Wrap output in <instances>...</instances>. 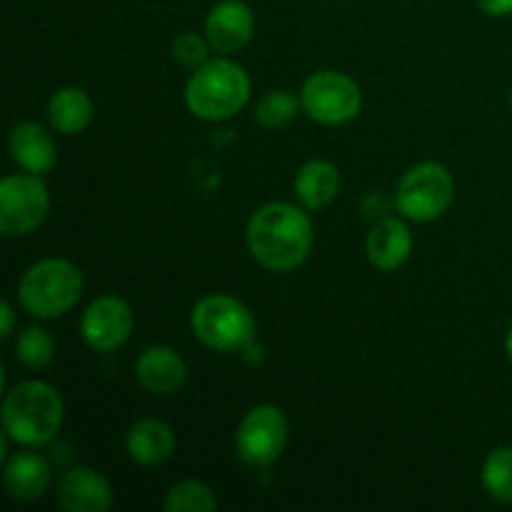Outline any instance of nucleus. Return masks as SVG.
Masks as SVG:
<instances>
[{
	"label": "nucleus",
	"instance_id": "21",
	"mask_svg": "<svg viewBox=\"0 0 512 512\" xmlns=\"http://www.w3.org/2000/svg\"><path fill=\"white\" fill-rule=\"evenodd\" d=\"M483 488L498 503H512V448H495L483 463Z\"/></svg>",
	"mask_w": 512,
	"mask_h": 512
},
{
	"label": "nucleus",
	"instance_id": "17",
	"mask_svg": "<svg viewBox=\"0 0 512 512\" xmlns=\"http://www.w3.org/2000/svg\"><path fill=\"white\" fill-rule=\"evenodd\" d=\"M125 450L133 463L153 468V465L165 463L175 453V433L163 420H138L125 435Z\"/></svg>",
	"mask_w": 512,
	"mask_h": 512
},
{
	"label": "nucleus",
	"instance_id": "16",
	"mask_svg": "<svg viewBox=\"0 0 512 512\" xmlns=\"http://www.w3.org/2000/svg\"><path fill=\"white\" fill-rule=\"evenodd\" d=\"M3 480L10 498L30 503V500H38L40 495L48 490L50 480H53V468H50L48 460L40 453H35V450H18V453L5 463Z\"/></svg>",
	"mask_w": 512,
	"mask_h": 512
},
{
	"label": "nucleus",
	"instance_id": "15",
	"mask_svg": "<svg viewBox=\"0 0 512 512\" xmlns=\"http://www.w3.org/2000/svg\"><path fill=\"white\" fill-rule=\"evenodd\" d=\"M10 158L33 175H45L58 163V148L48 130L38 123H20L10 130Z\"/></svg>",
	"mask_w": 512,
	"mask_h": 512
},
{
	"label": "nucleus",
	"instance_id": "26",
	"mask_svg": "<svg viewBox=\"0 0 512 512\" xmlns=\"http://www.w3.org/2000/svg\"><path fill=\"white\" fill-rule=\"evenodd\" d=\"M0 318H3V330H0V335H3V340H8L15 328V313H13V305H10L8 300L0 305Z\"/></svg>",
	"mask_w": 512,
	"mask_h": 512
},
{
	"label": "nucleus",
	"instance_id": "3",
	"mask_svg": "<svg viewBox=\"0 0 512 512\" xmlns=\"http://www.w3.org/2000/svg\"><path fill=\"white\" fill-rule=\"evenodd\" d=\"M250 100V78L243 65L228 55L208 60L193 70L185 85V105L200 120L220 123L235 118Z\"/></svg>",
	"mask_w": 512,
	"mask_h": 512
},
{
	"label": "nucleus",
	"instance_id": "22",
	"mask_svg": "<svg viewBox=\"0 0 512 512\" xmlns=\"http://www.w3.org/2000/svg\"><path fill=\"white\" fill-rule=\"evenodd\" d=\"M55 340L48 330L28 328L15 338V360L30 370H43L53 363Z\"/></svg>",
	"mask_w": 512,
	"mask_h": 512
},
{
	"label": "nucleus",
	"instance_id": "20",
	"mask_svg": "<svg viewBox=\"0 0 512 512\" xmlns=\"http://www.w3.org/2000/svg\"><path fill=\"white\" fill-rule=\"evenodd\" d=\"M300 108H303V103L290 90H268L255 108V120L270 130L288 128L298 118Z\"/></svg>",
	"mask_w": 512,
	"mask_h": 512
},
{
	"label": "nucleus",
	"instance_id": "9",
	"mask_svg": "<svg viewBox=\"0 0 512 512\" xmlns=\"http://www.w3.org/2000/svg\"><path fill=\"white\" fill-rule=\"evenodd\" d=\"M288 445V418L275 405H258L240 420L235 430V450L250 468H268Z\"/></svg>",
	"mask_w": 512,
	"mask_h": 512
},
{
	"label": "nucleus",
	"instance_id": "13",
	"mask_svg": "<svg viewBox=\"0 0 512 512\" xmlns=\"http://www.w3.org/2000/svg\"><path fill=\"white\" fill-rule=\"evenodd\" d=\"M135 378H138L140 388H145L148 393L173 395L185 385L188 365L178 350L168 348V345H153L135 360Z\"/></svg>",
	"mask_w": 512,
	"mask_h": 512
},
{
	"label": "nucleus",
	"instance_id": "23",
	"mask_svg": "<svg viewBox=\"0 0 512 512\" xmlns=\"http://www.w3.org/2000/svg\"><path fill=\"white\" fill-rule=\"evenodd\" d=\"M163 508L168 512H213L218 508V500L213 490L200 480H183L170 488Z\"/></svg>",
	"mask_w": 512,
	"mask_h": 512
},
{
	"label": "nucleus",
	"instance_id": "11",
	"mask_svg": "<svg viewBox=\"0 0 512 512\" xmlns=\"http://www.w3.org/2000/svg\"><path fill=\"white\" fill-rule=\"evenodd\" d=\"M255 13L243 0H220L205 18V38L218 55H233L253 40Z\"/></svg>",
	"mask_w": 512,
	"mask_h": 512
},
{
	"label": "nucleus",
	"instance_id": "27",
	"mask_svg": "<svg viewBox=\"0 0 512 512\" xmlns=\"http://www.w3.org/2000/svg\"><path fill=\"white\" fill-rule=\"evenodd\" d=\"M505 353H508V358H510V363H512V325H510V330H508V338H505Z\"/></svg>",
	"mask_w": 512,
	"mask_h": 512
},
{
	"label": "nucleus",
	"instance_id": "2",
	"mask_svg": "<svg viewBox=\"0 0 512 512\" xmlns=\"http://www.w3.org/2000/svg\"><path fill=\"white\" fill-rule=\"evenodd\" d=\"M65 403L53 385L25 380L5 393L3 433L23 448H40L60 433Z\"/></svg>",
	"mask_w": 512,
	"mask_h": 512
},
{
	"label": "nucleus",
	"instance_id": "7",
	"mask_svg": "<svg viewBox=\"0 0 512 512\" xmlns=\"http://www.w3.org/2000/svg\"><path fill=\"white\" fill-rule=\"evenodd\" d=\"M303 113L320 125H345L363 108V93L350 75L340 70H318L300 90Z\"/></svg>",
	"mask_w": 512,
	"mask_h": 512
},
{
	"label": "nucleus",
	"instance_id": "10",
	"mask_svg": "<svg viewBox=\"0 0 512 512\" xmlns=\"http://www.w3.org/2000/svg\"><path fill=\"white\" fill-rule=\"evenodd\" d=\"M133 310L118 295H100L80 318V335L98 353H113L133 333Z\"/></svg>",
	"mask_w": 512,
	"mask_h": 512
},
{
	"label": "nucleus",
	"instance_id": "28",
	"mask_svg": "<svg viewBox=\"0 0 512 512\" xmlns=\"http://www.w3.org/2000/svg\"><path fill=\"white\" fill-rule=\"evenodd\" d=\"M510 105H512V88H510Z\"/></svg>",
	"mask_w": 512,
	"mask_h": 512
},
{
	"label": "nucleus",
	"instance_id": "6",
	"mask_svg": "<svg viewBox=\"0 0 512 512\" xmlns=\"http://www.w3.org/2000/svg\"><path fill=\"white\" fill-rule=\"evenodd\" d=\"M455 198V180L443 163H418L400 178L395 208L415 223L438 220Z\"/></svg>",
	"mask_w": 512,
	"mask_h": 512
},
{
	"label": "nucleus",
	"instance_id": "5",
	"mask_svg": "<svg viewBox=\"0 0 512 512\" xmlns=\"http://www.w3.org/2000/svg\"><path fill=\"white\" fill-rule=\"evenodd\" d=\"M195 338L218 353H240L258 333L253 313L248 305L230 295H205L198 300L190 315Z\"/></svg>",
	"mask_w": 512,
	"mask_h": 512
},
{
	"label": "nucleus",
	"instance_id": "4",
	"mask_svg": "<svg viewBox=\"0 0 512 512\" xmlns=\"http://www.w3.org/2000/svg\"><path fill=\"white\" fill-rule=\"evenodd\" d=\"M85 280L75 263L45 258L30 265L18 283V300L33 318L53 320L78 305Z\"/></svg>",
	"mask_w": 512,
	"mask_h": 512
},
{
	"label": "nucleus",
	"instance_id": "24",
	"mask_svg": "<svg viewBox=\"0 0 512 512\" xmlns=\"http://www.w3.org/2000/svg\"><path fill=\"white\" fill-rule=\"evenodd\" d=\"M170 53H173V60L175 63H180L183 68H190V70H198L200 65H205L210 60V43L208 38H203V35L193 33V30H188V33H180L175 35L173 40V48H170Z\"/></svg>",
	"mask_w": 512,
	"mask_h": 512
},
{
	"label": "nucleus",
	"instance_id": "25",
	"mask_svg": "<svg viewBox=\"0 0 512 512\" xmlns=\"http://www.w3.org/2000/svg\"><path fill=\"white\" fill-rule=\"evenodd\" d=\"M480 10L493 18H505V15H512V0H478Z\"/></svg>",
	"mask_w": 512,
	"mask_h": 512
},
{
	"label": "nucleus",
	"instance_id": "14",
	"mask_svg": "<svg viewBox=\"0 0 512 512\" xmlns=\"http://www.w3.org/2000/svg\"><path fill=\"white\" fill-rule=\"evenodd\" d=\"M365 253L373 268L383 273L403 268L413 253V233L403 218H380L368 233Z\"/></svg>",
	"mask_w": 512,
	"mask_h": 512
},
{
	"label": "nucleus",
	"instance_id": "19",
	"mask_svg": "<svg viewBox=\"0 0 512 512\" xmlns=\"http://www.w3.org/2000/svg\"><path fill=\"white\" fill-rule=\"evenodd\" d=\"M95 105L83 88H60L48 100V120L55 133L60 135H80L93 123Z\"/></svg>",
	"mask_w": 512,
	"mask_h": 512
},
{
	"label": "nucleus",
	"instance_id": "12",
	"mask_svg": "<svg viewBox=\"0 0 512 512\" xmlns=\"http://www.w3.org/2000/svg\"><path fill=\"white\" fill-rule=\"evenodd\" d=\"M115 493L108 478L93 468H73L60 478L58 505L68 512H108Z\"/></svg>",
	"mask_w": 512,
	"mask_h": 512
},
{
	"label": "nucleus",
	"instance_id": "18",
	"mask_svg": "<svg viewBox=\"0 0 512 512\" xmlns=\"http://www.w3.org/2000/svg\"><path fill=\"white\" fill-rule=\"evenodd\" d=\"M340 170L330 160H310L295 175V195L305 210H323L338 198Z\"/></svg>",
	"mask_w": 512,
	"mask_h": 512
},
{
	"label": "nucleus",
	"instance_id": "1",
	"mask_svg": "<svg viewBox=\"0 0 512 512\" xmlns=\"http://www.w3.org/2000/svg\"><path fill=\"white\" fill-rule=\"evenodd\" d=\"M248 250L263 268L290 273L308 260L313 250V223L308 213L290 203H268L248 223Z\"/></svg>",
	"mask_w": 512,
	"mask_h": 512
},
{
	"label": "nucleus",
	"instance_id": "8",
	"mask_svg": "<svg viewBox=\"0 0 512 512\" xmlns=\"http://www.w3.org/2000/svg\"><path fill=\"white\" fill-rule=\"evenodd\" d=\"M50 213V195L40 175H8L0 183V233L20 238L45 223Z\"/></svg>",
	"mask_w": 512,
	"mask_h": 512
}]
</instances>
